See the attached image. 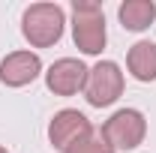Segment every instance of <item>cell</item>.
I'll return each instance as SVG.
<instances>
[{"label":"cell","instance_id":"9c48e42d","mask_svg":"<svg viewBox=\"0 0 156 153\" xmlns=\"http://www.w3.org/2000/svg\"><path fill=\"white\" fill-rule=\"evenodd\" d=\"M126 66L135 81H156V45L153 42H135L126 54Z\"/></svg>","mask_w":156,"mask_h":153},{"label":"cell","instance_id":"8fae6325","mask_svg":"<svg viewBox=\"0 0 156 153\" xmlns=\"http://www.w3.org/2000/svg\"><path fill=\"white\" fill-rule=\"evenodd\" d=\"M0 153H6V147H0Z\"/></svg>","mask_w":156,"mask_h":153},{"label":"cell","instance_id":"277c9868","mask_svg":"<svg viewBox=\"0 0 156 153\" xmlns=\"http://www.w3.org/2000/svg\"><path fill=\"white\" fill-rule=\"evenodd\" d=\"M123 93V72L114 60H99L96 66L87 72V84H84V96L93 108H105L114 105Z\"/></svg>","mask_w":156,"mask_h":153},{"label":"cell","instance_id":"3957f363","mask_svg":"<svg viewBox=\"0 0 156 153\" xmlns=\"http://www.w3.org/2000/svg\"><path fill=\"white\" fill-rule=\"evenodd\" d=\"M99 132L114 150H135L147 135V120L135 108H120L102 123Z\"/></svg>","mask_w":156,"mask_h":153},{"label":"cell","instance_id":"5b68a950","mask_svg":"<svg viewBox=\"0 0 156 153\" xmlns=\"http://www.w3.org/2000/svg\"><path fill=\"white\" fill-rule=\"evenodd\" d=\"M93 132V126H90V120L75 111V108H63L57 114L51 117V123H48V141H51V147L54 150H69V147H75L81 138H87V135Z\"/></svg>","mask_w":156,"mask_h":153},{"label":"cell","instance_id":"52a82bcc","mask_svg":"<svg viewBox=\"0 0 156 153\" xmlns=\"http://www.w3.org/2000/svg\"><path fill=\"white\" fill-rule=\"evenodd\" d=\"M42 72V60L33 51H12L0 63V81L6 87H24Z\"/></svg>","mask_w":156,"mask_h":153},{"label":"cell","instance_id":"ba28073f","mask_svg":"<svg viewBox=\"0 0 156 153\" xmlns=\"http://www.w3.org/2000/svg\"><path fill=\"white\" fill-rule=\"evenodd\" d=\"M117 15H120V24H123L126 30L141 33V30H147V27L153 24L156 3L153 0H123L120 9H117Z\"/></svg>","mask_w":156,"mask_h":153},{"label":"cell","instance_id":"6da1fadb","mask_svg":"<svg viewBox=\"0 0 156 153\" xmlns=\"http://www.w3.org/2000/svg\"><path fill=\"white\" fill-rule=\"evenodd\" d=\"M66 27V15L57 3H33L21 15V33L33 48H48L60 42Z\"/></svg>","mask_w":156,"mask_h":153},{"label":"cell","instance_id":"30bf717a","mask_svg":"<svg viewBox=\"0 0 156 153\" xmlns=\"http://www.w3.org/2000/svg\"><path fill=\"white\" fill-rule=\"evenodd\" d=\"M66 153H114V147L102 138V132H90L87 138H81L75 147H69Z\"/></svg>","mask_w":156,"mask_h":153},{"label":"cell","instance_id":"7a4b0ae2","mask_svg":"<svg viewBox=\"0 0 156 153\" xmlns=\"http://www.w3.org/2000/svg\"><path fill=\"white\" fill-rule=\"evenodd\" d=\"M72 39H75V48H81L84 54H99L105 48L108 33H105V15L99 3L93 0L72 3Z\"/></svg>","mask_w":156,"mask_h":153},{"label":"cell","instance_id":"8992f818","mask_svg":"<svg viewBox=\"0 0 156 153\" xmlns=\"http://www.w3.org/2000/svg\"><path fill=\"white\" fill-rule=\"evenodd\" d=\"M87 66L75 57H60L48 66L45 72V84L54 96H75L78 90H84L87 84Z\"/></svg>","mask_w":156,"mask_h":153}]
</instances>
